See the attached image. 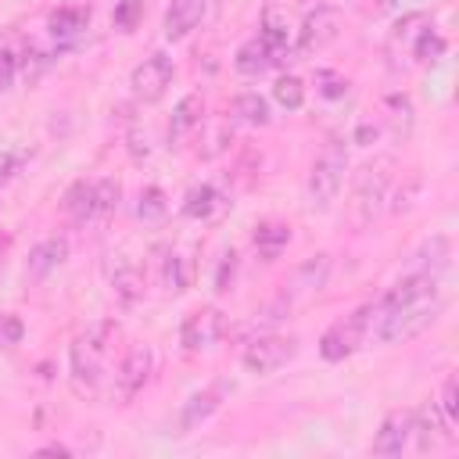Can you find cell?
<instances>
[{"label":"cell","instance_id":"obj_1","mask_svg":"<svg viewBox=\"0 0 459 459\" xmlns=\"http://www.w3.org/2000/svg\"><path fill=\"white\" fill-rule=\"evenodd\" d=\"M441 312V287L434 273H405L380 301H373V333L384 344H402L427 330Z\"/></svg>","mask_w":459,"mask_h":459},{"label":"cell","instance_id":"obj_2","mask_svg":"<svg viewBox=\"0 0 459 459\" xmlns=\"http://www.w3.org/2000/svg\"><path fill=\"white\" fill-rule=\"evenodd\" d=\"M111 323H93L86 326L72 348H68V377H72V391L79 398H93L100 391V377H104V355H108V337H111Z\"/></svg>","mask_w":459,"mask_h":459},{"label":"cell","instance_id":"obj_3","mask_svg":"<svg viewBox=\"0 0 459 459\" xmlns=\"http://www.w3.org/2000/svg\"><path fill=\"white\" fill-rule=\"evenodd\" d=\"M387 169H391V161H373V165H366L355 176L351 194H348V208H344L351 230H366L380 215V208L387 201V183H391V172Z\"/></svg>","mask_w":459,"mask_h":459},{"label":"cell","instance_id":"obj_4","mask_svg":"<svg viewBox=\"0 0 459 459\" xmlns=\"http://www.w3.org/2000/svg\"><path fill=\"white\" fill-rule=\"evenodd\" d=\"M344 172H348V151L341 140H330L316 154L312 172H308V204L316 212H326L337 201V194L344 186Z\"/></svg>","mask_w":459,"mask_h":459},{"label":"cell","instance_id":"obj_5","mask_svg":"<svg viewBox=\"0 0 459 459\" xmlns=\"http://www.w3.org/2000/svg\"><path fill=\"white\" fill-rule=\"evenodd\" d=\"M369 326H373V305H359L351 316L326 326V333L319 337V355L326 362H344L348 355H355L366 344Z\"/></svg>","mask_w":459,"mask_h":459},{"label":"cell","instance_id":"obj_6","mask_svg":"<svg viewBox=\"0 0 459 459\" xmlns=\"http://www.w3.org/2000/svg\"><path fill=\"white\" fill-rule=\"evenodd\" d=\"M326 276H330V255H312L308 262H301V265L290 273V280L280 287V294H276L269 305H273L276 316L283 319L290 308H298V305H305L308 298H316V294L326 287Z\"/></svg>","mask_w":459,"mask_h":459},{"label":"cell","instance_id":"obj_7","mask_svg":"<svg viewBox=\"0 0 459 459\" xmlns=\"http://www.w3.org/2000/svg\"><path fill=\"white\" fill-rule=\"evenodd\" d=\"M154 348L151 344H133L129 351H126V359L118 362V369H115V384H111V398L118 402V405H126V402H133L143 387H147V380H151V373H154Z\"/></svg>","mask_w":459,"mask_h":459},{"label":"cell","instance_id":"obj_8","mask_svg":"<svg viewBox=\"0 0 459 459\" xmlns=\"http://www.w3.org/2000/svg\"><path fill=\"white\" fill-rule=\"evenodd\" d=\"M298 355V337H283V333H258L247 348H244V369L255 377L276 373L280 366H287Z\"/></svg>","mask_w":459,"mask_h":459},{"label":"cell","instance_id":"obj_9","mask_svg":"<svg viewBox=\"0 0 459 459\" xmlns=\"http://www.w3.org/2000/svg\"><path fill=\"white\" fill-rule=\"evenodd\" d=\"M172 75H176V65H172V57H169L165 50L147 54V57L133 68V75H129L133 97H136V100H143V104L161 100V97H165V90L172 86Z\"/></svg>","mask_w":459,"mask_h":459},{"label":"cell","instance_id":"obj_10","mask_svg":"<svg viewBox=\"0 0 459 459\" xmlns=\"http://www.w3.org/2000/svg\"><path fill=\"white\" fill-rule=\"evenodd\" d=\"M222 330H226V316H222L215 305H204V308H197V312H190V316L183 319V326H179V344H183V351L197 355V351H208V348L222 337Z\"/></svg>","mask_w":459,"mask_h":459},{"label":"cell","instance_id":"obj_11","mask_svg":"<svg viewBox=\"0 0 459 459\" xmlns=\"http://www.w3.org/2000/svg\"><path fill=\"white\" fill-rule=\"evenodd\" d=\"M230 391H233V384H230V380H212L208 387L194 391V394L183 402V409H179V420H176V434L197 430L204 420H212V416L219 412V405L226 402V394H230Z\"/></svg>","mask_w":459,"mask_h":459},{"label":"cell","instance_id":"obj_12","mask_svg":"<svg viewBox=\"0 0 459 459\" xmlns=\"http://www.w3.org/2000/svg\"><path fill=\"white\" fill-rule=\"evenodd\" d=\"M341 32V11L330 4H319L316 11L305 14L301 29H298V54H316L323 47H330Z\"/></svg>","mask_w":459,"mask_h":459},{"label":"cell","instance_id":"obj_13","mask_svg":"<svg viewBox=\"0 0 459 459\" xmlns=\"http://www.w3.org/2000/svg\"><path fill=\"white\" fill-rule=\"evenodd\" d=\"M409 437H412V409H394L384 416L373 437V455H402Z\"/></svg>","mask_w":459,"mask_h":459},{"label":"cell","instance_id":"obj_14","mask_svg":"<svg viewBox=\"0 0 459 459\" xmlns=\"http://www.w3.org/2000/svg\"><path fill=\"white\" fill-rule=\"evenodd\" d=\"M215 0H172L165 11V39H186L212 11Z\"/></svg>","mask_w":459,"mask_h":459},{"label":"cell","instance_id":"obj_15","mask_svg":"<svg viewBox=\"0 0 459 459\" xmlns=\"http://www.w3.org/2000/svg\"><path fill=\"white\" fill-rule=\"evenodd\" d=\"M108 283H111V290H115V298L122 305H136L143 298V273L126 255H111L108 258Z\"/></svg>","mask_w":459,"mask_h":459},{"label":"cell","instance_id":"obj_16","mask_svg":"<svg viewBox=\"0 0 459 459\" xmlns=\"http://www.w3.org/2000/svg\"><path fill=\"white\" fill-rule=\"evenodd\" d=\"M86 25H90V7H82V4H65V7H57V11L50 14V22H47L50 36H54L61 47H72V43L86 32Z\"/></svg>","mask_w":459,"mask_h":459},{"label":"cell","instance_id":"obj_17","mask_svg":"<svg viewBox=\"0 0 459 459\" xmlns=\"http://www.w3.org/2000/svg\"><path fill=\"white\" fill-rule=\"evenodd\" d=\"M201 122H204V100H201V93H186V97L176 104V111H172L169 143L179 147L186 136H194V133L201 129Z\"/></svg>","mask_w":459,"mask_h":459},{"label":"cell","instance_id":"obj_18","mask_svg":"<svg viewBox=\"0 0 459 459\" xmlns=\"http://www.w3.org/2000/svg\"><path fill=\"white\" fill-rule=\"evenodd\" d=\"M65 258H68V240H65V237H47V240H39V244L29 251V258H25V276H29V280H43V276H50Z\"/></svg>","mask_w":459,"mask_h":459},{"label":"cell","instance_id":"obj_19","mask_svg":"<svg viewBox=\"0 0 459 459\" xmlns=\"http://www.w3.org/2000/svg\"><path fill=\"white\" fill-rule=\"evenodd\" d=\"M258 39L265 43V50L273 54V61H276V65H280V61H287V54H290V25H287V18H283L276 7H269V11L262 14Z\"/></svg>","mask_w":459,"mask_h":459},{"label":"cell","instance_id":"obj_20","mask_svg":"<svg viewBox=\"0 0 459 459\" xmlns=\"http://www.w3.org/2000/svg\"><path fill=\"white\" fill-rule=\"evenodd\" d=\"M427 22H430L427 14L412 11V14H405V18L391 29V36H387V57H391V65H394V68H398L402 54H412V43H416V36H420V29H423Z\"/></svg>","mask_w":459,"mask_h":459},{"label":"cell","instance_id":"obj_21","mask_svg":"<svg viewBox=\"0 0 459 459\" xmlns=\"http://www.w3.org/2000/svg\"><path fill=\"white\" fill-rule=\"evenodd\" d=\"M222 208H226V197H222L212 183L194 186V190L186 194V201H183V215H186V219H201V222L215 219Z\"/></svg>","mask_w":459,"mask_h":459},{"label":"cell","instance_id":"obj_22","mask_svg":"<svg viewBox=\"0 0 459 459\" xmlns=\"http://www.w3.org/2000/svg\"><path fill=\"white\" fill-rule=\"evenodd\" d=\"M233 65H237V72H240V75H262V72H269L276 61H273V54L265 50V43H262L258 36H251L247 43H240V50H237Z\"/></svg>","mask_w":459,"mask_h":459},{"label":"cell","instance_id":"obj_23","mask_svg":"<svg viewBox=\"0 0 459 459\" xmlns=\"http://www.w3.org/2000/svg\"><path fill=\"white\" fill-rule=\"evenodd\" d=\"M65 215H68L75 226L93 222V183L79 179V183L68 186V194H65Z\"/></svg>","mask_w":459,"mask_h":459},{"label":"cell","instance_id":"obj_24","mask_svg":"<svg viewBox=\"0 0 459 459\" xmlns=\"http://www.w3.org/2000/svg\"><path fill=\"white\" fill-rule=\"evenodd\" d=\"M287 244H290V226H283V222H262V226H255V247H258V255L265 262L280 258V251Z\"/></svg>","mask_w":459,"mask_h":459},{"label":"cell","instance_id":"obj_25","mask_svg":"<svg viewBox=\"0 0 459 459\" xmlns=\"http://www.w3.org/2000/svg\"><path fill=\"white\" fill-rule=\"evenodd\" d=\"M448 255H452V247H448V237H430L420 251H416V273H441L445 265H448Z\"/></svg>","mask_w":459,"mask_h":459},{"label":"cell","instance_id":"obj_26","mask_svg":"<svg viewBox=\"0 0 459 459\" xmlns=\"http://www.w3.org/2000/svg\"><path fill=\"white\" fill-rule=\"evenodd\" d=\"M233 118H240V122H247V126H269V104H265V97H258L255 90H247V93H240L237 100H233Z\"/></svg>","mask_w":459,"mask_h":459},{"label":"cell","instance_id":"obj_27","mask_svg":"<svg viewBox=\"0 0 459 459\" xmlns=\"http://www.w3.org/2000/svg\"><path fill=\"white\" fill-rule=\"evenodd\" d=\"M118 197H122V183L104 176L93 183V219H108L115 208H118Z\"/></svg>","mask_w":459,"mask_h":459},{"label":"cell","instance_id":"obj_28","mask_svg":"<svg viewBox=\"0 0 459 459\" xmlns=\"http://www.w3.org/2000/svg\"><path fill=\"white\" fill-rule=\"evenodd\" d=\"M441 54H445V39H441V36H437V29L427 22V25L420 29L416 43H412V57H416L420 65H434Z\"/></svg>","mask_w":459,"mask_h":459},{"label":"cell","instance_id":"obj_29","mask_svg":"<svg viewBox=\"0 0 459 459\" xmlns=\"http://www.w3.org/2000/svg\"><path fill=\"white\" fill-rule=\"evenodd\" d=\"M273 100H276L280 108H287V111H298V108L305 104V82H301L298 75H280V79L273 82Z\"/></svg>","mask_w":459,"mask_h":459},{"label":"cell","instance_id":"obj_30","mask_svg":"<svg viewBox=\"0 0 459 459\" xmlns=\"http://www.w3.org/2000/svg\"><path fill=\"white\" fill-rule=\"evenodd\" d=\"M161 276H165V287H169L172 294L186 290V287H190V258H186V255H179V251H169Z\"/></svg>","mask_w":459,"mask_h":459},{"label":"cell","instance_id":"obj_31","mask_svg":"<svg viewBox=\"0 0 459 459\" xmlns=\"http://www.w3.org/2000/svg\"><path fill=\"white\" fill-rule=\"evenodd\" d=\"M197 133H201V143H204V147H197L201 158H215V154H222L226 143L233 140V129H230V126H204V122H201Z\"/></svg>","mask_w":459,"mask_h":459},{"label":"cell","instance_id":"obj_32","mask_svg":"<svg viewBox=\"0 0 459 459\" xmlns=\"http://www.w3.org/2000/svg\"><path fill=\"white\" fill-rule=\"evenodd\" d=\"M434 405H437V412H441V420H445L448 427L459 423V380H455V373L445 377V384H441V398H437Z\"/></svg>","mask_w":459,"mask_h":459},{"label":"cell","instance_id":"obj_33","mask_svg":"<svg viewBox=\"0 0 459 459\" xmlns=\"http://www.w3.org/2000/svg\"><path fill=\"white\" fill-rule=\"evenodd\" d=\"M165 212H169V201H165V190H161V186H147V190L140 194V204H136V215H140L143 222H158V219H165Z\"/></svg>","mask_w":459,"mask_h":459},{"label":"cell","instance_id":"obj_34","mask_svg":"<svg viewBox=\"0 0 459 459\" xmlns=\"http://www.w3.org/2000/svg\"><path fill=\"white\" fill-rule=\"evenodd\" d=\"M50 54H43V50H36V47H29L22 57H18V72H22V79L32 86V82H39V75L50 68Z\"/></svg>","mask_w":459,"mask_h":459},{"label":"cell","instance_id":"obj_35","mask_svg":"<svg viewBox=\"0 0 459 459\" xmlns=\"http://www.w3.org/2000/svg\"><path fill=\"white\" fill-rule=\"evenodd\" d=\"M387 122H391V129H394V136H405L409 133V126H412V104H409V97H391L387 100Z\"/></svg>","mask_w":459,"mask_h":459},{"label":"cell","instance_id":"obj_36","mask_svg":"<svg viewBox=\"0 0 459 459\" xmlns=\"http://www.w3.org/2000/svg\"><path fill=\"white\" fill-rule=\"evenodd\" d=\"M140 14H143V0H118L115 4V25L122 32H133L136 22H140Z\"/></svg>","mask_w":459,"mask_h":459},{"label":"cell","instance_id":"obj_37","mask_svg":"<svg viewBox=\"0 0 459 459\" xmlns=\"http://www.w3.org/2000/svg\"><path fill=\"white\" fill-rule=\"evenodd\" d=\"M25 337V323L14 312H0V348H14Z\"/></svg>","mask_w":459,"mask_h":459},{"label":"cell","instance_id":"obj_38","mask_svg":"<svg viewBox=\"0 0 459 459\" xmlns=\"http://www.w3.org/2000/svg\"><path fill=\"white\" fill-rule=\"evenodd\" d=\"M233 276H237V251H226L219 262V273H215V290L219 294L233 290Z\"/></svg>","mask_w":459,"mask_h":459},{"label":"cell","instance_id":"obj_39","mask_svg":"<svg viewBox=\"0 0 459 459\" xmlns=\"http://www.w3.org/2000/svg\"><path fill=\"white\" fill-rule=\"evenodd\" d=\"M316 82H319V93L323 97H344L348 93V79L337 75V72H319Z\"/></svg>","mask_w":459,"mask_h":459},{"label":"cell","instance_id":"obj_40","mask_svg":"<svg viewBox=\"0 0 459 459\" xmlns=\"http://www.w3.org/2000/svg\"><path fill=\"white\" fill-rule=\"evenodd\" d=\"M14 75H18V54L11 47H0V93L14 82Z\"/></svg>","mask_w":459,"mask_h":459},{"label":"cell","instance_id":"obj_41","mask_svg":"<svg viewBox=\"0 0 459 459\" xmlns=\"http://www.w3.org/2000/svg\"><path fill=\"white\" fill-rule=\"evenodd\" d=\"M394 4H398V0H359V7H362L366 18H384Z\"/></svg>","mask_w":459,"mask_h":459},{"label":"cell","instance_id":"obj_42","mask_svg":"<svg viewBox=\"0 0 459 459\" xmlns=\"http://www.w3.org/2000/svg\"><path fill=\"white\" fill-rule=\"evenodd\" d=\"M39 455H68V448L65 445H47V448H39Z\"/></svg>","mask_w":459,"mask_h":459},{"label":"cell","instance_id":"obj_43","mask_svg":"<svg viewBox=\"0 0 459 459\" xmlns=\"http://www.w3.org/2000/svg\"><path fill=\"white\" fill-rule=\"evenodd\" d=\"M4 251H7V233L0 230V258H4Z\"/></svg>","mask_w":459,"mask_h":459}]
</instances>
